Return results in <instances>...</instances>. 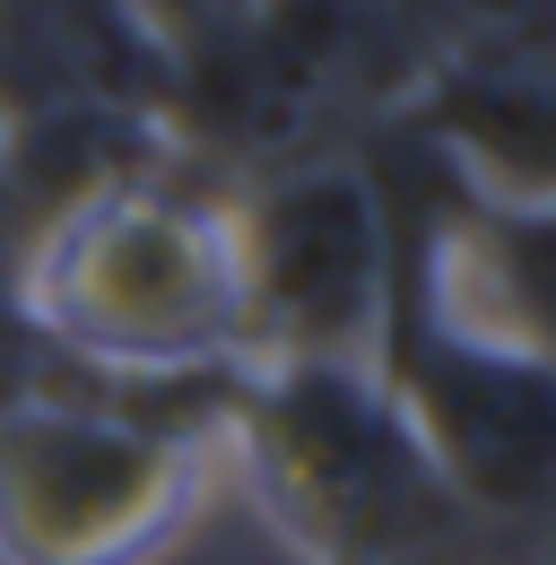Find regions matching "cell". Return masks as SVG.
I'll list each match as a JSON object with an SVG mask.
<instances>
[{
    "mask_svg": "<svg viewBox=\"0 0 556 565\" xmlns=\"http://www.w3.org/2000/svg\"><path fill=\"white\" fill-rule=\"evenodd\" d=\"M0 296L70 374L122 392H209L244 374L235 183L183 148H157L35 217L0 262Z\"/></svg>",
    "mask_w": 556,
    "mask_h": 565,
    "instance_id": "cell-1",
    "label": "cell"
},
{
    "mask_svg": "<svg viewBox=\"0 0 556 565\" xmlns=\"http://www.w3.org/2000/svg\"><path fill=\"white\" fill-rule=\"evenodd\" d=\"M217 392H122L96 374L0 383V557L9 565H157L217 435Z\"/></svg>",
    "mask_w": 556,
    "mask_h": 565,
    "instance_id": "cell-2",
    "label": "cell"
},
{
    "mask_svg": "<svg viewBox=\"0 0 556 565\" xmlns=\"http://www.w3.org/2000/svg\"><path fill=\"white\" fill-rule=\"evenodd\" d=\"M217 435L313 565H443L479 522L374 365H244Z\"/></svg>",
    "mask_w": 556,
    "mask_h": 565,
    "instance_id": "cell-3",
    "label": "cell"
},
{
    "mask_svg": "<svg viewBox=\"0 0 556 565\" xmlns=\"http://www.w3.org/2000/svg\"><path fill=\"white\" fill-rule=\"evenodd\" d=\"M417 96L392 0H261L244 26L174 62L165 131L217 183L365 157Z\"/></svg>",
    "mask_w": 556,
    "mask_h": 565,
    "instance_id": "cell-4",
    "label": "cell"
},
{
    "mask_svg": "<svg viewBox=\"0 0 556 565\" xmlns=\"http://www.w3.org/2000/svg\"><path fill=\"white\" fill-rule=\"evenodd\" d=\"M383 210H392V296H383V331H374L383 392L400 401V418L417 426V444L435 452V470L479 522L539 513L556 495V365L495 349L470 322H452L443 296L426 287V262H417V235L392 183H383Z\"/></svg>",
    "mask_w": 556,
    "mask_h": 565,
    "instance_id": "cell-5",
    "label": "cell"
},
{
    "mask_svg": "<svg viewBox=\"0 0 556 565\" xmlns=\"http://www.w3.org/2000/svg\"><path fill=\"white\" fill-rule=\"evenodd\" d=\"M244 365H374L392 296V210L365 157L235 183Z\"/></svg>",
    "mask_w": 556,
    "mask_h": 565,
    "instance_id": "cell-6",
    "label": "cell"
},
{
    "mask_svg": "<svg viewBox=\"0 0 556 565\" xmlns=\"http://www.w3.org/2000/svg\"><path fill=\"white\" fill-rule=\"evenodd\" d=\"M365 166L392 183L443 313L495 349L556 365V210H495L479 192H461V174L409 122H392L365 148Z\"/></svg>",
    "mask_w": 556,
    "mask_h": 565,
    "instance_id": "cell-7",
    "label": "cell"
},
{
    "mask_svg": "<svg viewBox=\"0 0 556 565\" xmlns=\"http://www.w3.org/2000/svg\"><path fill=\"white\" fill-rule=\"evenodd\" d=\"M174 53L131 0H0V140H174Z\"/></svg>",
    "mask_w": 556,
    "mask_h": 565,
    "instance_id": "cell-8",
    "label": "cell"
},
{
    "mask_svg": "<svg viewBox=\"0 0 556 565\" xmlns=\"http://www.w3.org/2000/svg\"><path fill=\"white\" fill-rule=\"evenodd\" d=\"M400 122L461 174V192L495 210H556V35L479 71L426 78Z\"/></svg>",
    "mask_w": 556,
    "mask_h": 565,
    "instance_id": "cell-9",
    "label": "cell"
},
{
    "mask_svg": "<svg viewBox=\"0 0 556 565\" xmlns=\"http://www.w3.org/2000/svg\"><path fill=\"white\" fill-rule=\"evenodd\" d=\"M392 18H400V44L417 62V87L443 71L531 53L556 35V0H392Z\"/></svg>",
    "mask_w": 556,
    "mask_h": 565,
    "instance_id": "cell-10",
    "label": "cell"
},
{
    "mask_svg": "<svg viewBox=\"0 0 556 565\" xmlns=\"http://www.w3.org/2000/svg\"><path fill=\"white\" fill-rule=\"evenodd\" d=\"M139 18H148V35L183 62V53H201V44H217L226 26H244L261 0H131Z\"/></svg>",
    "mask_w": 556,
    "mask_h": 565,
    "instance_id": "cell-11",
    "label": "cell"
},
{
    "mask_svg": "<svg viewBox=\"0 0 556 565\" xmlns=\"http://www.w3.org/2000/svg\"><path fill=\"white\" fill-rule=\"evenodd\" d=\"M0 262H9V210H0Z\"/></svg>",
    "mask_w": 556,
    "mask_h": 565,
    "instance_id": "cell-12",
    "label": "cell"
},
{
    "mask_svg": "<svg viewBox=\"0 0 556 565\" xmlns=\"http://www.w3.org/2000/svg\"><path fill=\"white\" fill-rule=\"evenodd\" d=\"M0 565H9V557H0Z\"/></svg>",
    "mask_w": 556,
    "mask_h": 565,
    "instance_id": "cell-13",
    "label": "cell"
}]
</instances>
